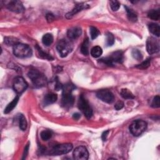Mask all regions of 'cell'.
<instances>
[{
  "label": "cell",
  "instance_id": "7",
  "mask_svg": "<svg viewBox=\"0 0 160 160\" xmlns=\"http://www.w3.org/2000/svg\"><path fill=\"white\" fill-rule=\"evenodd\" d=\"M73 149V145L71 143H64L58 144L53 147L50 154L53 156H58L69 153Z\"/></svg>",
  "mask_w": 160,
  "mask_h": 160
},
{
  "label": "cell",
  "instance_id": "26",
  "mask_svg": "<svg viewBox=\"0 0 160 160\" xmlns=\"http://www.w3.org/2000/svg\"><path fill=\"white\" fill-rule=\"evenodd\" d=\"M148 16L149 18L157 21L159 20L160 17V12L159 9H152L151 10L148 14Z\"/></svg>",
  "mask_w": 160,
  "mask_h": 160
},
{
  "label": "cell",
  "instance_id": "16",
  "mask_svg": "<svg viewBox=\"0 0 160 160\" xmlns=\"http://www.w3.org/2000/svg\"><path fill=\"white\" fill-rule=\"evenodd\" d=\"M57 99H58V96L56 94L53 93H48L47 94H46V96L44 98V100H43L44 105L47 106L49 105L53 104L56 101Z\"/></svg>",
  "mask_w": 160,
  "mask_h": 160
},
{
  "label": "cell",
  "instance_id": "13",
  "mask_svg": "<svg viewBox=\"0 0 160 160\" xmlns=\"http://www.w3.org/2000/svg\"><path fill=\"white\" fill-rule=\"evenodd\" d=\"M81 33V28L79 27H73L68 30L67 36L69 40H76L79 38Z\"/></svg>",
  "mask_w": 160,
  "mask_h": 160
},
{
  "label": "cell",
  "instance_id": "30",
  "mask_svg": "<svg viewBox=\"0 0 160 160\" xmlns=\"http://www.w3.org/2000/svg\"><path fill=\"white\" fill-rule=\"evenodd\" d=\"M90 35H91V38L92 40H94L96 39L97 37L99 36L100 34V31L98 30L96 28L91 27H90Z\"/></svg>",
  "mask_w": 160,
  "mask_h": 160
},
{
  "label": "cell",
  "instance_id": "38",
  "mask_svg": "<svg viewBox=\"0 0 160 160\" xmlns=\"http://www.w3.org/2000/svg\"><path fill=\"white\" fill-rule=\"evenodd\" d=\"M109 133V130H107V131H105L102 134V136H101V138H102V140L103 141H106V138H107V137H108V135Z\"/></svg>",
  "mask_w": 160,
  "mask_h": 160
},
{
  "label": "cell",
  "instance_id": "20",
  "mask_svg": "<svg viewBox=\"0 0 160 160\" xmlns=\"http://www.w3.org/2000/svg\"><path fill=\"white\" fill-rule=\"evenodd\" d=\"M149 30L154 35L156 36L157 37L159 36L160 34V27L156 23H150L149 24Z\"/></svg>",
  "mask_w": 160,
  "mask_h": 160
},
{
  "label": "cell",
  "instance_id": "21",
  "mask_svg": "<svg viewBox=\"0 0 160 160\" xmlns=\"http://www.w3.org/2000/svg\"><path fill=\"white\" fill-rule=\"evenodd\" d=\"M81 52L83 55L87 56L89 54V39H84L81 47Z\"/></svg>",
  "mask_w": 160,
  "mask_h": 160
},
{
  "label": "cell",
  "instance_id": "4",
  "mask_svg": "<svg viewBox=\"0 0 160 160\" xmlns=\"http://www.w3.org/2000/svg\"><path fill=\"white\" fill-rule=\"evenodd\" d=\"M146 122L143 120H136L130 126V131L134 137H139L146 129Z\"/></svg>",
  "mask_w": 160,
  "mask_h": 160
},
{
  "label": "cell",
  "instance_id": "1",
  "mask_svg": "<svg viewBox=\"0 0 160 160\" xmlns=\"http://www.w3.org/2000/svg\"><path fill=\"white\" fill-rule=\"evenodd\" d=\"M76 88L75 85L68 83L63 87V94L61 98V105L66 109L71 108L75 102V98L72 94V91Z\"/></svg>",
  "mask_w": 160,
  "mask_h": 160
},
{
  "label": "cell",
  "instance_id": "10",
  "mask_svg": "<svg viewBox=\"0 0 160 160\" xmlns=\"http://www.w3.org/2000/svg\"><path fill=\"white\" fill-rule=\"evenodd\" d=\"M96 96L100 100L107 103H112L115 100L113 94L108 90H101L98 91L96 93Z\"/></svg>",
  "mask_w": 160,
  "mask_h": 160
},
{
  "label": "cell",
  "instance_id": "15",
  "mask_svg": "<svg viewBox=\"0 0 160 160\" xmlns=\"http://www.w3.org/2000/svg\"><path fill=\"white\" fill-rule=\"evenodd\" d=\"M109 58L113 61V63H122L124 61V55L121 51H116L113 52L109 56Z\"/></svg>",
  "mask_w": 160,
  "mask_h": 160
},
{
  "label": "cell",
  "instance_id": "3",
  "mask_svg": "<svg viewBox=\"0 0 160 160\" xmlns=\"http://www.w3.org/2000/svg\"><path fill=\"white\" fill-rule=\"evenodd\" d=\"M13 53L18 58H27L31 56L33 52L28 44L18 43L13 46Z\"/></svg>",
  "mask_w": 160,
  "mask_h": 160
},
{
  "label": "cell",
  "instance_id": "12",
  "mask_svg": "<svg viewBox=\"0 0 160 160\" xmlns=\"http://www.w3.org/2000/svg\"><path fill=\"white\" fill-rule=\"evenodd\" d=\"M89 153L84 146L77 147L73 151V158L76 160H87L88 159Z\"/></svg>",
  "mask_w": 160,
  "mask_h": 160
},
{
  "label": "cell",
  "instance_id": "2",
  "mask_svg": "<svg viewBox=\"0 0 160 160\" xmlns=\"http://www.w3.org/2000/svg\"><path fill=\"white\" fill-rule=\"evenodd\" d=\"M28 77L36 88H42L46 86L47 80L46 76L37 69H31L28 74Z\"/></svg>",
  "mask_w": 160,
  "mask_h": 160
},
{
  "label": "cell",
  "instance_id": "8",
  "mask_svg": "<svg viewBox=\"0 0 160 160\" xmlns=\"http://www.w3.org/2000/svg\"><path fill=\"white\" fill-rule=\"evenodd\" d=\"M5 6L11 11L16 13H21L24 11V8L22 3L18 0H11L5 2Z\"/></svg>",
  "mask_w": 160,
  "mask_h": 160
},
{
  "label": "cell",
  "instance_id": "34",
  "mask_svg": "<svg viewBox=\"0 0 160 160\" xmlns=\"http://www.w3.org/2000/svg\"><path fill=\"white\" fill-rule=\"evenodd\" d=\"M151 106L153 108H159L160 106V98L159 96H156L153 98Z\"/></svg>",
  "mask_w": 160,
  "mask_h": 160
},
{
  "label": "cell",
  "instance_id": "25",
  "mask_svg": "<svg viewBox=\"0 0 160 160\" xmlns=\"http://www.w3.org/2000/svg\"><path fill=\"white\" fill-rule=\"evenodd\" d=\"M120 94L124 99H133V98H134V96L131 93V91L126 88L122 89L121 90Z\"/></svg>",
  "mask_w": 160,
  "mask_h": 160
},
{
  "label": "cell",
  "instance_id": "5",
  "mask_svg": "<svg viewBox=\"0 0 160 160\" xmlns=\"http://www.w3.org/2000/svg\"><path fill=\"white\" fill-rule=\"evenodd\" d=\"M56 49L59 56L62 58H65L72 52L73 45L70 41L68 40H61L57 44Z\"/></svg>",
  "mask_w": 160,
  "mask_h": 160
},
{
  "label": "cell",
  "instance_id": "18",
  "mask_svg": "<svg viewBox=\"0 0 160 160\" xmlns=\"http://www.w3.org/2000/svg\"><path fill=\"white\" fill-rule=\"evenodd\" d=\"M125 8L126 11L127 16H128V20L132 22H137L138 20V16H137V13H135V12L133 9L127 7L126 6H125Z\"/></svg>",
  "mask_w": 160,
  "mask_h": 160
},
{
  "label": "cell",
  "instance_id": "6",
  "mask_svg": "<svg viewBox=\"0 0 160 160\" xmlns=\"http://www.w3.org/2000/svg\"><path fill=\"white\" fill-rule=\"evenodd\" d=\"M78 108L81 111L82 113L84 115V116L87 118L90 119L93 116V109L90 106L87 100L83 96V95H81L78 103Z\"/></svg>",
  "mask_w": 160,
  "mask_h": 160
},
{
  "label": "cell",
  "instance_id": "35",
  "mask_svg": "<svg viewBox=\"0 0 160 160\" xmlns=\"http://www.w3.org/2000/svg\"><path fill=\"white\" fill-rule=\"evenodd\" d=\"M123 107H124V103H123V102L121 101H118V102L115 104V109H116V110H118V111L121 109Z\"/></svg>",
  "mask_w": 160,
  "mask_h": 160
},
{
  "label": "cell",
  "instance_id": "19",
  "mask_svg": "<svg viewBox=\"0 0 160 160\" xmlns=\"http://www.w3.org/2000/svg\"><path fill=\"white\" fill-rule=\"evenodd\" d=\"M42 42L46 46H50L53 42V36L50 33L45 34L42 38Z\"/></svg>",
  "mask_w": 160,
  "mask_h": 160
},
{
  "label": "cell",
  "instance_id": "31",
  "mask_svg": "<svg viewBox=\"0 0 160 160\" xmlns=\"http://www.w3.org/2000/svg\"><path fill=\"white\" fill-rule=\"evenodd\" d=\"M150 64H151V59L148 58L146 59L144 61H143V62H142L141 64L138 65L137 66V68L141 69H145L150 66Z\"/></svg>",
  "mask_w": 160,
  "mask_h": 160
},
{
  "label": "cell",
  "instance_id": "24",
  "mask_svg": "<svg viewBox=\"0 0 160 160\" xmlns=\"http://www.w3.org/2000/svg\"><path fill=\"white\" fill-rule=\"evenodd\" d=\"M18 121H19L20 128L22 131H25L27 128V121L25 117H24V115H20L18 118Z\"/></svg>",
  "mask_w": 160,
  "mask_h": 160
},
{
  "label": "cell",
  "instance_id": "17",
  "mask_svg": "<svg viewBox=\"0 0 160 160\" xmlns=\"http://www.w3.org/2000/svg\"><path fill=\"white\" fill-rule=\"evenodd\" d=\"M18 100H19V96H16L13 100V101H12L10 103H9L8 105V106L6 107V108L5 109V111H4V113L8 114V113H10L11 111L16 107V106L18 102Z\"/></svg>",
  "mask_w": 160,
  "mask_h": 160
},
{
  "label": "cell",
  "instance_id": "22",
  "mask_svg": "<svg viewBox=\"0 0 160 160\" xmlns=\"http://www.w3.org/2000/svg\"><path fill=\"white\" fill-rule=\"evenodd\" d=\"M102 53H103L102 48L100 46H98L93 47L91 50V55L95 58L100 57Z\"/></svg>",
  "mask_w": 160,
  "mask_h": 160
},
{
  "label": "cell",
  "instance_id": "11",
  "mask_svg": "<svg viewBox=\"0 0 160 160\" xmlns=\"http://www.w3.org/2000/svg\"><path fill=\"white\" fill-rule=\"evenodd\" d=\"M146 50L150 55L156 53L159 50V43L153 37H150L146 41Z\"/></svg>",
  "mask_w": 160,
  "mask_h": 160
},
{
  "label": "cell",
  "instance_id": "9",
  "mask_svg": "<svg viewBox=\"0 0 160 160\" xmlns=\"http://www.w3.org/2000/svg\"><path fill=\"white\" fill-rule=\"evenodd\" d=\"M13 89L17 94H21L28 88V83L22 77H16L13 82Z\"/></svg>",
  "mask_w": 160,
  "mask_h": 160
},
{
  "label": "cell",
  "instance_id": "27",
  "mask_svg": "<svg viewBox=\"0 0 160 160\" xmlns=\"http://www.w3.org/2000/svg\"><path fill=\"white\" fill-rule=\"evenodd\" d=\"M40 136L41 139L43 141H48L50 139L52 138V133L51 131H49V130H44L43 131L41 134H40Z\"/></svg>",
  "mask_w": 160,
  "mask_h": 160
},
{
  "label": "cell",
  "instance_id": "28",
  "mask_svg": "<svg viewBox=\"0 0 160 160\" xmlns=\"http://www.w3.org/2000/svg\"><path fill=\"white\" fill-rule=\"evenodd\" d=\"M5 43L8 46H15L19 43L18 40L13 37H6L5 38Z\"/></svg>",
  "mask_w": 160,
  "mask_h": 160
},
{
  "label": "cell",
  "instance_id": "39",
  "mask_svg": "<svg viewBox=\"0 0 160 160\" xmlns=\"http://www.w3.org/2000/svg\"><path fill=\"white\" fill-rule=\"evenodd\" d=\"M80 118H81V115L78 113H76L75 114H73V118L75 120H78Z\"/></svg>",
  "mask_w": 160,
  "mask_h": 160
},
{
  "label": "cell",
  "instance_id": "33",
  "mask_svg": "<svg viewBox=\"0 0 160 160\" xmlns=\"http://www.w3.org/2000/svg\"><path fill=\"white\" fill-rule=\"evenodd\" d=\"M110 6L113 11H116L117 10L119 9L120 7V3L118 1H111Z\"/></svg>",
  "mask_w": 160,
  "mask_h": 160
},
{
  "label": "cell",
  "instance_id": "14",
  "mask_svg": "<svg viewBox=\"0 0 160 160\" xmlns=\"http://www.w3.org/2000/svg\"><path fill=\"white\" fill-rule=\"evenodd\" d=\"M88 8H89L88 5H85L84 3H80V4L76 5L75 6V7L72 9L71 11L69 12L68 13H67L66 15V17L68 19H71L73 18V16H75L76 14L79 13V12L81 11V10H83L84 9H87Z\"/></svg>",
  "mask_w": 160,
  "mask_h": 160
},
{
  "label": "cell",
  "instance_id": "37",
  "mask_svg": "<svg viewBox=\"0 0 160 160\" xmlns=\"http://www.w3.org/2000/svg\"><path fill=\"white\" fill-rule=\"evenodd\" d=\"M28 150H29V144H27V146H25V148H24V153H23V159H24L27 155H28Z\"/></svg>",
  "mask_w": 160,
  "mask_h": 160
},
{
  "label": "cell",
  "instance_id": "36",
  "mask_svg": "<svg viewBox=\"0 0 160 160\" xmlns=\"http://www.w3.org/2000/svg\"><path fill=\"white\" fill-rule=\"evenodd\" d=\"M46 20L48 21V23H52V21H54L55 20V16L54 15L52 14V13H48L46 16Z\"/></svg>",
  "mask_w": 160,
  "mask_h": 160
},
{
  "label": "cell",
  "instance_id": "29",
  "mask_svg": "<svg viewBox=\"0 0 160 160\" xmlns=\"http://www.w3.org/2000/svg\"><path fill=\"white\" fill-rule=\"evenodd\" d=\"M106 43L107 46H112L115 43V38L113 34L111 33H106Z\"/></svg>",
  "mask_w": 160,
  "mask_h": 160
},
{
  "label": "cell",
  "instance_id": "32",
  "mask_svg": "<svg viewBox=\"0 0 160 160\" xmlns=\"http://www.w3.org/2000/svg\"><path fill=\"white\" fill-rule=\"evenodd\" d=\"M132 56L134 59L138 61H140L143 59L142 53L138 50H133L132 51Z\"/></svg>",
  "mask_w": 160,
  "mask_h": 160
},
{
  "label": "cell",
  "instance_id": "23",
  "mask_svg": "<svg viewBox=\"0 0 160 160\" xmlns=\"http://www.w3.org/2000/svg\"><path fill=\"white\" fill-rule=\"evenodd\" d=\"M36 50H37V52H38V55L40 58H41L42 59H48V60H53V58L52 57L51 55H48L46 52H43L41 50V48H40L38 46H36Z\"/></svg>",
  "mask_w": 160,
  "mask_h": 160
}]
</instances>
